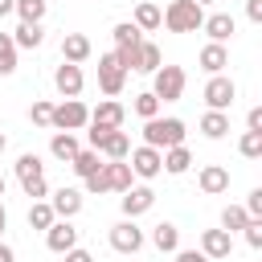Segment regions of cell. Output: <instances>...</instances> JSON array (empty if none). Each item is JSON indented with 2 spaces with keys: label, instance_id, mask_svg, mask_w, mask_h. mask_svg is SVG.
Returning a JSON list of instances; mask_svg holds the SVG:
<instances>
[{
  "label": "cell",
  "instance_id": "cell-7",
  "mask_svg": "<svg viewBox=\"0 0 262 262\" xmlns=\"http://www.w3.org/2000/svg\"><path fill=\"white\" fill-rule=\"evenodd\" d=\"M127 156H131L127 164H131V172H135L139 180H156V176L164 172V151H160V147H147V143H143V147L127 151Z\"/></svg>",
  "mask_w": 262,
  "mask_h": 262
},
{
  "label": "cell",
  "instance_id": "cell-39",
  "mask_svg": "<svg viewBox=\"0 0 262 262\" xmlns=\"http://www.w3.org/2000/svg\"><path fill=\"white\" fill-rule=\"evenodd\" d=\"M242 209H246L250 217H262V188H254V192L246 196V205H242Z\"/></svg>",
  "mask_w": 262,
  "mask_h": 262
},
{
  "label": "cell",
  "instance_id": "cell-46",
  "mask_svg": "<svg viewBox=\"0 0 262 262\" xmlns=\"http://www.w3.org/2000/svg\"><path fill=\"white\" fill-rule=\"evenodd\" d=\"M8 229V213H4V201H0V233Z\"/></svg>",
  "mask_w": 262,
  "mask_h": 262
},
{
  "label": "cell",
  "instance_id": "cell-32",
  "mask_svg": "<svg viewBox=\"0 0 262 262\" xmlns=\"http://www.w3.org/2000/svg\"><path fill=\"white\" fill-rule=\"evenodd\" d=\"M12 70H16V45L8 33H0V78H8Z\"/></svg>",
  "mask_w": 262,
  "mask_h": 262
},
{
  "label": "cell",
  "instance_id": "cell-48",
  "mask_svg": "<svg viewBox=\"0 0 262 262\" xmlns=\"http://www.w3.org/2000/svg\"><path fill=\"white\" fill-rule=\"evenodd\" d=\"M0 196H4V176H0Z\"/></svg>",
  "mask_w": 262,
  "mask_h": 262
},
{
  "label": "cell",
  "instance_id": "cell-6",
  "mask_svg": "<svg viewBox=\"0 0 262 262\" xmlns=\"http://www.w3.org/2000/svg\"><path fill=\"white\" fill-rule=\"evenodd\" d=\"M123 86H127V70L119 66L115 53H102L98 57V90L115 98V94H123Z\"/></svg>",
  "mask_w": 262,
  "mask_h": 262
},
{
  "label": "cell",
  "instance_id": "cell-2",
  "mask_svg": "<svg viewBox=\"0 0 262 262\" xmlns=\"http://www.w3.org/2000/svg\"><path fill=\"white\" fill-rule=\"evenodd\" d=\"M143 143L147 147H176V143H184V119H143Z\"/></svg>",
  "mask_w": 262,
  "mask_h": 262
},
{
  "label": "cell",
  "instance_id": "cell-10",
  "mask_svg": "<svg viewBox=\"0 0 262 262\" xmlns=\"http://www.w3.org/2000/svg\"><path fill=\"white\" fill-rule=\"evenodd\" d=\"M53 86H57V94H61V98H78V94H82V86H86V78H82V66H74V61H61V66L53 70Z\"/></svg>",
  "mask_w": 262,
  "mask_h": 262
},
{
  "label": "cell",
  "instance_id": "cell-1",
  "mask_svg": "<svg viewBox=\"0 0 262 262\" xmlns=\"http://www.w3.org/2000/svg\"><path fill=\"white\" fill-rule=\"evenodd\" d=\"M168 33H196L205 25V8L196 0H172L164 8V20H160Z\"/></svg>",
  "mask_w": 262,
  "mask_h": 262
},
{
  "label": "cell",
  "instance_id": "cell-26",
  "mask_svg": "<svg viewBox=\"0 0 262 262\" xmlns=\"http://www.w3.org/2000/svg\"><path fill=\"white\" fill-rule=\"evenodd\" d=\"M8 37H12V45H16V49H37V45L45 41L41 25H29V20H20V25H16V33H8Z\"/></svg>",
  "mask_w": 262,
  "mask_h": 262
},
{
  "label": "cell",
  "instance_id": "cell-29",
  "mask_svg": "<svg viewBox=\"0 0 262 262\" xmlns=\"http://www.w3.org/2000/svg\"><path fill=\"white\" fill-rule=\"evenodd\" d=\"M70 168H74V172H78V176L86 180L90 172H98V168H102V160H98V151H94V147H86V151L78 147V156L70 160Z\"/></svg>",
  "mask_w": 262,
  "mask_h": 262
},
{
  "label": "cell",
  "instance_id": "cell-47",
  "mask_svg": "<svg viewBox=\"0 0 262 262\" xmlns=\"http://www.w3.org/2000/svg\"><path fill=\"white\" fill-rule=\"evenodd\" d=\"M4 143H8V139H4V131H0V151H4Z\"/></svg>",
  "mask_w": 262,
  "mask_h": 262
},
{
  "label": "cell",
  "instance_id": "cell-21",
  "mask_svg": "<svg viewBox=\"0 0 262 262\" xmlns=\"http://www.w3.org/2000/svg\"><path fill=\"white\" fill-rule=\"evenodd\" d=\"M160 20H164L160 4H151V0H139V4H135V16H131V25H135L139 33H151V29H160Z\"/></svg>",
  "mask_w": 262,
  "mask_h": 262
},
{
  "label": "cell",
  "instance_id": "cell-41",
  "mask_svg": "<svg viewBox=\"0 0 262 262\" xmlns=\"http://www.w3.org/2000/svg\"><path fill=\"white\" fill-rule=\"evenodd\" d=\"M246 131H262V106H254V111L246 115Z\"/></svg>",
  "mask_w": 262,
  "mask_h": 262
},
{
  "label": "cell",
  "instance_id": "cell-19",
  "mask_svg": "<svg viewBox=\"0 0 262 262\" xmlns=\"http://www.w3.org/2000/svg\"><path fill=\"white\" fill-rule=\"evenodd\" d=\"M201 29L209 33V41H221V45H225V41L233 37V29H237V20H233L229 12H213V16H205V25H201Z\"/></svg>",
  "mask_w": 262,
  "mask_h": 262
},
{
  "label": "cell",
  "instance_id": "cell-40",
  "mask_svg": "<svg viewBox=\"0 0 262 262\" xmlns=\"http://www.w3.org/2000/svg\"><path fill=\"white\" fill-rule=\"evenodd\" d=\"M172 254H176V262H209L201 250H172Z\"/></svg>",
  "mask_w": 262,
  "mask_h": 262
},
{
  "label": "cell",
  "instance_id": "cell-15",
  "mask_svg": "<svg viewBox=\"0 0 262 262\" xmlns=\"http://www.w3.org/2000/svg\"><path fill=\"white\" fill-rule=\"evenodd\" d=\"M196 184H201V192L217 196V192H225V188H229V168H221V164H205V168H201V176H196Z\"/></svg>",
  "mask_w": 262,
  "mask_h": 262
},
{
  "label": "cell",
  "instance_id": "cell-33",
  "mask_svg": "<svg viewBox=\"0 0 262 262\" xmlns=\"http://www.w3.org/2000/svg\"><path fill=\"white\" fill-rule=\"evenodd\" d=\"M143 37H139V29L131 25V20H123V25H115V49H131V45H139Z\"/></svg>",
  "mask_w": 262,
  "mask_h": 262
},
{
  "label": "cell",
  "instance_id": "cell-9",
  "mask_svg": "<svg viewBox=\"0 0 262 262\" xmlns=\"http://www.w3.org/2000/svg\"><path fill=\"white\" fill-rule=\"evenodd\" d=\"M233 98H237V86H233V78H225V74H213V78L205 82V102H209V111H229V106H233Z\"/></svg>",
  "mask_w": 262,
  "mask_h": 262
},
{
  "label": "cell",
  "instance_id": "cell-45",
  "mask_svg": "<svg viewBox=\"0 0 262 262\" xmlns=\"http://www.w3.org/2000/svg\"><path fill=\"white\" fill-rule=\"evenodd\" d=\"M12 8H16V0H0V16H8Z\"/></svg>",
  "mask_w": 262,
  "mask_h": 262
},
{
  "label": "cell",
  "instance_id": "cell-18",
  "mask_svg": "<svg viewBox=\"0 0 262 262\" xmlns=\"http://www.w3.org/2000/svg\"><path fill=\"white\" fill-rule=\"evenodd\" d=\"M49 205H53V213H57V217H66V221H70V217H78V213H82V192L61 184V188L53 192V201H49Z\"/></svg>",
  "mask_w": 262,
  "mask_h": 262
},
{
  "label": "cell",
  "instance_id": "cell-43",
  "mask_svg": "<svg viewBox=\"0 0 262 262\" xmlns=\"http://www.w3.org/2000/svg\"><path fill=\"white\" fill-rule=\"evenodd\" d=\"M66 262H94V254H90V250H78V246H74V250H66Z\"/></svg>",
  "mask_w": 262,
  "mask_h": 262
},
{
  "label": "cell",
  "instance_id": "cell-37",
  "mask_svg": "<svg viewBox=\"0 0 262 262\" xmlns=\"http://www.w3.org/2000/svg\"><path fill=\"white\" fill-rule=\"evenodd\" d=\"M242 233H246V246L250 250H262V217H250Z\"/></svg>",
  "mask_w": 262,
  "mask_h": 262
},
{
  "label": "cell",
  "instance_id": "cell-14",
  "mask_svg": "<svg viewBox=\"0 0 262 262\" xmlns=\"http://www.w3.org/2000/svg\"><path fill=\"white\" fill-rule=\"evenodd\" d=\"M123 119H127V111H123V102H115V98H102V102L90 111V123H94V127H106V131L123 127Z\"/></svg>",
  "mask_w": 262,
  "mask_h": 262
},
{
  "label": "cell",
  "instance_id": "cell-12",
  "mask_svg": "<svg viewBox=\"0 0 262 262\" xmlns=\"http://www.w3.org/2000/svg\"><path fill=\"white\" fill-rule=\"evenodd\" d=\"M45 246H49L53 254H66V250H74V246H78V229H74L66 217H57V221L45 229Z\"/></svg>",
  "mask_w": 262,
  "mask_h": 262
},
{
  "label": "cell",
  "instance_id": "cell-25",
  "mask_svg": "<svg viewBox=\"0 0 262 262\" xmlns=\"http://www.w3.org/2000/svg\"><path fill=\"white\" fill-rule=\"evenodd\" d=\"M151 246H156L160 254H172V250H180V229H176L172 221H160V225L151 229Z\"/></svg>",
  "mask_w": 262,
  "mask_h": 262
},
{
  "label": "cell",
  "instance_id": "cell-4",
  "mask_svg": "<svg viewBox=\"0 0 262 262\" xmlns=\"http://www.w3.org/2000/svg\"><path fill=\"white\" fill-rule=\"evenodd\" d=\"M86 123H90V106L82 98H61L53 106V115H49V127L53 131H82Z\"/></svg>",
  "mask_w": 262,
  "mask_h": 262
},
{
  "label": "cell",
  "instance_id": "cell-23",
  "mask_svg": "<svg viewBox=\"0 0 262 262\" xmlns=\"http://www.w3.org/2000/svg\"><path fill=\"white\" fill-rule=\"evenodd\" d=\"M201 135L205 139H225L229 135V115L225 111H205L201 115Z\"/></svg>",
  "mask_w": 262,
  "mask_h": 262
},
{
  "label": "cell",
  "instance_id": "cell-34",
  "mask_svg": "<svg viewBox=\"0 0 262 262\" xmlns=\"http://www.w3.org/2000/svg\"><path fill=\"white\" fill-rule=\"evenodd\" d=\"M135 115H139V119H156V115H160V98H156L151 90L135 94Z\"/></svg>",
  "mask_w": 262,
  "mask_h": 262
},
{
  "label": "cell",
  "instance_id": "cell-30",
  "mask_svg": "<svg viewBox=\"0 0 262 262\" xmlns=\"http://www.w3.org/2000/svg\"><path fill=\"white\" fill-rule=\"evenodd\" d=\"M45 8H49V0H16V16L20 20H29V25H41L45 20Z\"/></svg>",
  "mask_w": 262,
  "mask_h": 262
},
{
  "label": "cell",
  "instance_id": "cell-13",
  "mask_svg": "<svg viewBox=\"0 0 262 262\" xmlns=\"http://www.w3.org/2000/svg\"><path fill=\"white\" fill-rule=\"evenodd\" d=\"M119 205H123V217H139V213H147V209L156 205V192H151L147 184H131Z\"/></svg>",
  "mask_w": 262,
  "mask_h": 262
},
{
  "label": "cell",
  "instance_id": "cell-38",
  "mask_svg": "<svg viewBox=\"0 0 262 262\" xmlns=\"http://www.w3.org/2000/svg\"><path fill=\"white\" fill-rule=\"evenodd\" d=\"M86 192H90V196H102V192H111V184H106V172H102V168L86 176Z\"/></svg>",
  "mask_w": 262,
  "mask_h": 262
},
{
  "label": "cell",
  "instance_id": "cell-16",
  "mask_svg": "<svg viewBox=\"0 0 262 262\" xmlns=\"http://www.w3.org/2000/svg\"><path fill=\"white\" fill-rule=\"evenodd\" d=\"M86 57H90V37H86V33H66V37H61V61L82 66Z\"/></svg>",
  "mask_w": 262,
  "mask_h": 262
},
{
  "label": "cell",
  "instance_id": "cell-31",
  "mask_svg": "<svg viewBox=\"0 0 262 262\" xmlns=\"http://www.w3.org/2000/svg\"><path fill=\"white\" fill-rule=\"evenodd\" d=\"M246 221H250V213H246L242 205H225V209H221V229H225V233L246 229Z\"/></svg>",
  "mask_w": 262,
  "mask_h": 262
},
{
  "label": "cell",
  "instance_id": "cell-3",
  "mask_svg": "<svg viewBox=\"0 0 262 262\" xmlns=\"http://www.w3.org/2000/svg\"><path fill=\"white\" fill-rule=\"evenodd\" d=\"M16 180H20L25 196H33V201L49 196V184H45V164H41V156H37V151H25V156L16 160Z\"/></svg>",
  "mask_w": 262,
  "mask_h": 262
},
{
  "label": "cell",
  "instance_id": "cell-36",
  "mask_svg": "<svg viewBox=\"0 0 262 262\" xmlns=\"http://www.w3.org/2000/svg\"><path fill=\"white\" fill-rule=\"evenodd\" d=\"M49 115H53V102H45V98H37V102L29 106V119H33L37 127H49Z\"/></svg>",
  "mask_w": 262,
  "mask_h": 262
},
{
  "label": "cell",
  "instance_id": "cell-28",
  "mask_svg": "<svg viewBox=\"0 0 262 262\" xmlns=\"http://www.w3.org/2000/svg\"><path fill=\"white\" fill-rule=\"evenodd\" d=\"M53 221H57L53 205H49V201H33V209H29V229H41V233H45Z\"/></svg>",
  "mask_w": 262,
  "mask_h": 262
},
{
  "label": "cell",
  "instance_id": "cell-17",
  "mask_svg": "<svg viewBox=\"0 0 262 262\" xmlns=\"http://www.w3.org/2000/svg\"><path fill=\"white\" fill-rule=\"evenodd\" d=\"M102 172H106L111 192H127V188H131V180H135V172H131V164H127V160H106V164H102Z\"/></svg>",
  "mask_w": 262,
  "mask_h": 262
},
{
  "label": "cell",
  "instance_id": "cell-8",
  "mask_svg": "<svg viewBox=\"0 0 262 262\" xmlns=\"http://www.w3.org/2000/svg\"><path fill=\"white\" fill-rule=\"evenodd\" d=\"M106 237H111V250H119V254H139V250H143V229L135 225V217L111 225Z\"/></svg>",
  "mask_w": 262,
  "mask_h": 262
},
{
  "label": "cell",
  "instance_id": "cell-27",
  "mask_svg": "<svg viewBox=\"0 0 262 262\" xmlns=\"http://www.w3.org/2000/svg\"><path fill=\"white\" fill-rule=\"evenodd\" d=\"M49 151L57 156V160H74L78 156V139H74V131H53V139H49Z\"/></svg>",
  "mask_w": 262,
  "mask_h": 262
},
{
  "label": "cell",
  "instance_id": "cell-20",
  "mask_svg": "<svg viewBox=\"0 0 262 262\" xmlns=\"http://www.w3.org/2000/svg\"><path fill=\"white\" fill-rule=\"evenodd\" d=\"M127 151H131V139H127V131H106L102 135V143H98V156H106V160H127Z\"/></svg>",
  "mask_w": 262,
  "mask_h": 262
},
{
  "label": "cell",
  "instance_id": "cell-22",
  "mask_svg": "<svg viewBox=\"0 0 262 262\" xmlns=\"http://www.w3.org/2000/svg\"><path fill=\"white\" fill-rule=\"evenodd\" d=\"M225 66H229V49H225L221 41H209V45L201 49V70H205V74H221Z\"/></svg>",
  "mask_w": 262,
  "mask_h": 262
},
{
  "label": "cell",
  "instance_id": "cell-11",
  "mask_svg": "<svg viewBox=\"0 0 262 262\" xmlns=\"http://www.w3.org/2000/svg\"><path fill=\"white\" fill-rule=\"evenodd\" d=\"M201 254H205L209 262L229 258V254H233V233H225V229H205V233H201Z\"/></svg>",
  "mask_w": 262,
  "mask_h": 262
},
{
  "label": "cell",
  "instance_id": "cell-24",
  "mask_svg": "<svg viewBox=\"0 0 262 262\" xmlns=\"http://www.w3.org/2000/svg\"><path fill=\"white\" fill-rule=\"evenodd\" d=\"M192 168V151L184 147V143H176V147H164V172H172V176H184Z\"/></svg>",
  "mask_w": 262,
  "mask_h": 262
},
{
  "label": "cell",
  "instance_id": "cell-44",
  "mask_svg": "<svg viewBox=\"0 0 262 262\" xmlns=\"http://www.w3.org/2000/svg\"><path fill=\"white\" fill-rule=\"evenodd\" d=\"M0 262H16V254H12V246H4V242H0Z\"/></svg>",
  "mask_w": 262,
  "mask_h": 262
},
{
  "label": "cell",
  "instance_id": "cell-35",
  "mask_svg": "<svg viewBox=\"0 0 262 262\" xmlns=\"http://www.w3.org/2000/svg\"><path fill=\"white\" fill-rule=\"evenodd\" d=\"M237 151H242L246 160H258V156H262V131H246V135L237 139Z\"/></svg>",
  "mask_w": 262,
  "mask_h": 262
},
{
  "label": "cell",
  "instance_id": "cell-5",
  "mask_svg": "<svg viewBox=\"0 0 262 262\" xmlns=\"http://www.w3.org/2000/svg\"><path fill=\"white\" fill-rule=\"evenodd\" d=\"M184 86H188V74H184L180 66H160V70H156V86H151V94H156L160 102H180Z\"/></svg>",
  "mask_w": 262,
  "mask_h": 262
},
{
  "label": "cell",
  "instance_id": "cell-49",
  "mask_svg": "<svg viewBox=\"0 0 262 262\" xmlns=\"http://www.w3.org/2000/svg\"><path fill=\"white\" fill-rule=\"evenodd\" d=\"M196 4H201V8H205V4H213V0H196Z\"/></svg>",
  "mask_w": 262,
  "mask_h": 262
},
{
  "label": "cell",
  "instance_id": "cell-42",
  "mask_svg": "<svg viewBox=\"0 0 262 262\" xmlns=\"http://www.w3.org/2000/svg\"><path fill=\"white\" fill-rule=\"evenodd\" d=\"M246 16H250L254 25H262V0H246Z\"/></svg>",
  "mask_w": 262,
  "mask_h": 262
}]
</instances>
